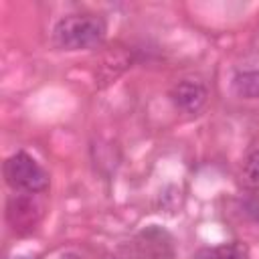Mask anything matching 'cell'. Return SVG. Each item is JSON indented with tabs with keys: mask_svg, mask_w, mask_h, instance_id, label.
<instances>
[{
	"mask_svg": "<svg viewBox=\"0 0 259 259\" xmlns=\"http://www.w3.org/2000/svg\"><path fill=\"white\" fill-rule=\"evenodd\" d=\"M107 32L105 20L91 12L67 14L57 20L53 40L63 51H89L103 42Z\"/></svg>",
	"mask_w": 259,
	"mask_h": 259,
	"instance_id": "obj_1",
	"label": "cell"
},
{
	"mask_svg": "<svg viewBox=\"0 0 259 259\" xmlns=\"http://www.w3.org/2000/svg\"><path fill=\"white\" fill-rule=\"evenodd\" d=\"M2 174L6 184L14 192H28L40 194L49 188V174L47 170L28 154V152H14L2 164Z\"/></svg>",
	"mask_w": 259,
	"mask_h": 259,
	"instance_id": "obj_2",
	"label": "cell"
},
{
	"mask_svg": "<svg viewBox=\"0 0 259 259\" xmlns=\"http://www.w3.org/2000/svg\"><path fill=\"white\" fill-rule=\"evenodd\" d=\"M45 214L42 202L36 194L14 192L6 200V221L16 235H30Z\"/></svg>",
	"mask_w": 259,
	"mask_h": 259,
	"instance_id": "obj_3",
	"label": "cell"
},
{
	"mask_svg": "<svg viewBox=\"0 0 259 259\" xmlns=\"http://www.w3.org/2000/svg\"><path fill=\"white\" fill-rule=\"evenodd\" d=\"M132 247L136 259H174L172 235L158 225H150L142 229L134 237Z\"/></svg>",
	"mask_w": 259,
	"mask_h": 259,
	"instance_id": "obj_4",
	"label": "cell"
},
{
	"mask_svg": "<svg viewBox=\"0 0 259 259\" xmlns=\"http://www.w3.org/2000/svg\"><path fill=\"white\" fill-rule=\"evenodd\" d=\"M208 99V89L196 79H182L170 89V101L184 113H198Z\"/></svg>",
	"mask_w": 259,
	"mask_h": 259,
	"instance_id": "obj_5",
	"label": "cell"
},
{
	"mask_svg": "<svg viewBox=\"0 0 259 259\" xmlns=\"http://www.w3.org/2000/svg\"><path fill=\"white\" fill-rule=\"evenodd\" d=\"M251 251L243 241H229L212 247H200L194 259H249Z\"/></svg>",
	"mask_w": 259,
	"mask_h": 259,
	"instance_id": "obj_6",
	"label": "cell"
},
{
	"mask_svg": "<svg viewBox=\"0 0 259 259\" xmlns=\"http://www.w3.org/2000/svg\"><path fill=\"white\" fill-rule=\"evenodd\" d=\"M231 89L239 99H259V69L235 73Z\"/></svg>",
	"mask_w": 259,
	"mask_h": 259,
	"instance_id": "obj_7",
	"label": "cell"
},
{
	"mask_svg": "<svg viewBox=\"0 0 259 259\" xmlns=\"http://www.w3.org/2000/svg\"><path fill=\"white\" fill-rule=\"evenodd\" d=\"M241 182L249 190H259V148L249 152L241 166Z\"/></svg>",
	"mask_w": 259,
	"mask_h": 259,
	"instance_id": "obj_8",
	"label": "cell"
},
{
	"mask_svg": "<svg viewBox=\"0 0 259 259\" xmlns=\"http://www.w3.org/2000/svg\"><path fill=\"white\" fill-rule=\"evenodd\" d=\"M59 259H83V257L79 253H75V251H65V253L59 255Z\"/></svg>",
	"mask_w": 259,
	"mask_h": 259,
	"instance_id": "obj_9",
	"label": "cell"
},
{
	"mask_svg": "<svg viewBox=\"0 0 259 259\" xmlns=\"http://www.w3.org/2000/svg\"><path fill=\"white\" fill-rule=\"evenodd\" d=\"M105 259H119V257H113V255H107Z\"/></svg>",
	"mask_w": 259,
	"mask_h": 259,
	"instance_id": "obj_10",
	"label": "cell"
}]
</instances>
